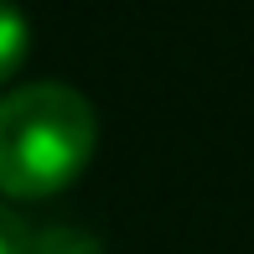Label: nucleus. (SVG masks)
<instances>
[{"instance_id":"nucleus-1","label":"nucleus","mask_w":254,"mask_h":254,"mask_svg":"<svg viewBox=\"0 0 254 254\" xmlns=\"http://www.w3.org/2000/svg\"><path fill=\"white\" fill-rule=\"evenodd\" d=\"M99 145L94 104L67 83H26L0 94V197L42 202L83 177Z\"/></svg>"},{"instance_id":"nucleus-3","label":"nucleus","mask_w":254,"mask_h":254,"mask_svg":"<svg viewBox=\"0 0 254 254\" xmlns=\"http://www.w3.org/2000/svg\"><path fill=\"white\" fill-rule=\"evenodd\" d=\"M0 254H31V234L5 202H0Z\"/></svg>"},{"instance_id":"nucleus-2","label":"nucleus","mask_w":254,"mask_h":254,"mask_svg":"<svg viewBox=\"0 0 254 254\" xmlns=\"http://www.w3.org/2000/svg\"><path fill=\"white\" fill-rule=\"evenodd\" d=\"M26 47H31V26L26 16L16 10V0H0V88L21 73L26 63Z\"/></svg>"}]
</instances>
